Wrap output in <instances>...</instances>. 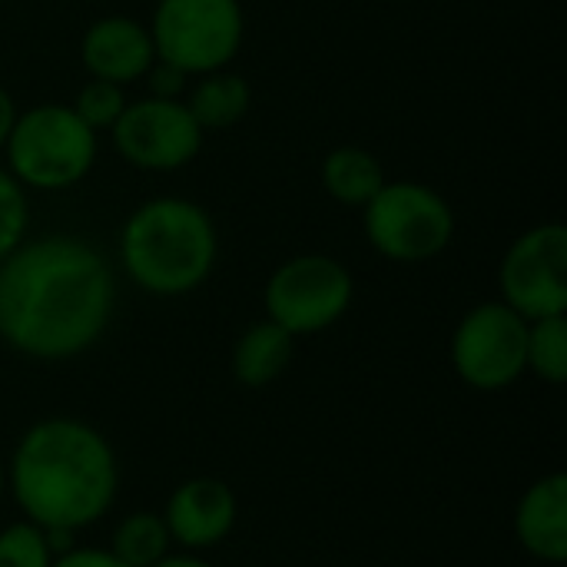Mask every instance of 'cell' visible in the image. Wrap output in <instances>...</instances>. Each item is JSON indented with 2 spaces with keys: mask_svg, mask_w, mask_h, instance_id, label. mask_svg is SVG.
I'll return each mask as SVG.
<instances>
[{
  "mask_svg": "<svg viewBox=\"0 0 567 567\" xmlns=\"http://www.w3.org/2000/svg\"><path fill=\"white\" fill-rule=\"evenodd\" d=\"M219 233L206 206L183 196L140 203L120 229V266L126 279L159 299L196 292L216 269Z\"/></svg>",
  "mask_w": 567,
  "mask_h": 567,
  "instance_id": "3957f363",
  "label": "cell"
},
{
  "mask_svg": "<svg viewBox=\"0 0 567 567\" xmlns=\"http://www.w3.org/2000/svg\"><path fill=\"white\" fill-rule=\"evenodd\" d=\"M362 233L369 246L392 262H429L455 239V213L449 199L415 179H385L362 206Z\"/></svg>",
  "mask_w": 567,
  "mask_h": 567,
  "instance_id": "5b68a950",
  "label": "cell"
},
{
  "mask_svg": "<svg viewBox=\"0 0 567 567\" xmlns=\"http://www.w3.org/2000/svg\"><path fill=\"white\" fill-rule=\"evenodd\" d=\"M110 551L126 567H153L173 551V538L159 512H133L116 522Z\"/></svg>",
  "mask_w": 567,
  "mask_h": 567,
  "instance_id": "e0dca14e",
  "label": "cell"
},
{
  "mask_svg": "<svg viewBox=\"0 0 567 567\" xmlns=\"http://www.w3.org/2000/svg\"><path fill=\"white\" fill-rule=\"evenodd\" d=\"M50 567H126L120 558H113L110 548H80L73 545L70 551L56 555Z\"/></svg>",
  "mask_w": 567,
  "mask_h": 567,
  "instance_id": "603a6c76",
  "label": "cell"
},
{
  "mask_svg": "<svg viewBox=\"0 0 567 567\" xmlns=\"http://www.w3.org/2000/svg\"><path fill=\"white\" fill-rule=\"evenodd\" d=\"M7 492L27 522L76 535L106 518L116 502V452L83 419H40L20 435L10 455Z\"/></svg>",
  "mask_w": 567,
  "mask_h": 567,
  "instance_id": "7a4b0ae2",
  "label": "cell"
},
{
  "mask_svg": "<svg viewBox=\"0 0 567 567\" xmlns=\"http://www.w3.org/2000/svg\"><path fill=\"white\" fill-rule=\"evenodd\" d=\"M17 100L10 96V90L0 83V153H3V143H7V136H10V126H13V120H17Z\"/></svg>",
  "mask_w": 567,
  "mask_h": 567,
  "instance_id": "cb8c5ba5",
  "label": "cell"
},
{
  "mask_svg": "<svg viewBox=\"0 0 567 567\" xmlns=\"http://www.w3.org/2000/svg\"><path fill=\"white\" fill-rule=\"evenodd\" d=\"M53 551L47 535L33 522H13L0 532V567H50Z\"/></svg>",
  "mask_w": 567,
  "mask_h": 567,
  "instance_id": "ffe728a7",
  "label": "cell"
},
{
  "mask_svg": "<svg viewBox=\"0 0 567 567\" xmlns=\"http://www.w3.org/2000/svg\"><path fill=\"white\" fill-rule=\"evenodd\" d=\"M96 150V130H90L70 103H37L17 113L3 143V166L23 189L60 193L93 169Z\"/></svg>",
  "mask_w": 567,
  "mask_h": 567,
  "instance_id": "277c9868",
  "label": "cell"
},
{
  "mask_svg": "<svg viewBox=\"0 0 567 567\" xmlns=\"http://www.w3.org/2000/svg\"><path fill=\"white\" fill-rule=\"evenodd\" d=\"M498 292L528 322L567 316V229L561 223H538L505 249Z\"/></svg>",
  "mask_w": 567,
  "mask_h": 567,
  "instance_id": "9c48e42d",
  "label": "cell"
},
{
  "mask_svg": "<svg viewBox=\"0 0 567 567\" xmlns=\"http://www.w3.org/2000/svg\"><path fill=\"white\" fill-rule=\"evenodd\" d=\"M319 179L336 203L362 209L382 189L385 169L379 156L365 146H336L332 153H326L319 166Z\"/></svg>",
  "mask_w": 567,
  "mask_h": 567,
  "instance_id": "2e32d148",
  "label": "cell"
},
{
  "mask_svg": "<svg viewBox=\"0 0 567 567\" xmlns=\"http://www.w3.org/2000/svg\"><path fill=\"white\" fill-rule=\"evenodd\" d=\"M30 226V199L27 189L0 166V262L27 239Z\"/></svg>",
  "mask_w": 567,
  "mask_h": 567,
  "instance_id": "44dd1931",
  "label": "cell"
},
{
  "mask_svg": "<svg viewBox=\"0 0 567 567\" xmlns=\"http://www.w3.org/2000/svg\"><path fill=\"white\" fill-rule=\"evenodd\" d=\"M110 133L116 153L143 173H173L189 166L206 140L186 103L163 96H143L126 103Z\"/></svg>",
  "mask_w": 567,
  "mask_h": 567,
  "instance_id": "30bf717a",
  "label": "cell"
},
{
  "mask_svg": "<svg viewBox=\"0 0 567 567\" xmlns=\"http://www.w3.org/2000/svg\"><path fill=\"white\" fill-rule=\"evenodd\" d=\"M355 299V279L346 262L326 252H302L276 266L262 289L266 319L289 336H319L332 329Z\"/></svg>",
  "mask_w": 567,
  "mask_h": 567,
  "instance_id": "52a82bcc",
  "label": "cell"
},
{
  "mask_svg": "<svg viewBox=\"0 0 567 567\" xmlns=\"http://www.w3.org/2000/svg\"><path fill=\"white\" fill-rule=\"evenodd\" d=\"M525 372L548 385L567 382V316H548L528 322Z\"/></svg>",
  "mask_w": 567,
  "mask_h": 567,
  "instance_id": "ac0fdd59",
  "label": "cell"
},
{
  "mask_svg": "<svg viewBox=\"0 0 567 567\" xmlns=\"http://www.w3.org/2000/svg\"><path fill=\"white\" fill-rule=\"evenodd\" d=\"M153 567H216L213 561H206L196 551H169L166 558H159Z\"/></svg>",
  "mask_w": 567,
  "mask_h": 567,
  "instance_id": "d4e9b609",
  "label": "cell"
},
{
  "mask_svg": "<svg viewBox=\"0 0 567 567\" xmlns=\"http://www.w3.org/2000/svg\"><path fill=\"white\" fill-rule=\"evenodd\" d=\"M193 80L196 83L186 86L183 103H186V110L193 113V120L199 123L203 133L229 130V126H236L249 113V106H252L249 80L233 73L229 66L203 73V76H193Z\"/></svg>",
  "mask_w": 567,
  "mask_h": 567,
  "instance_id": "9a60e30c",
  "label": "cell"
},
{
  "mask_svg": "<svg viewBox=\"0 0 567 567\" xmlns=\"http://www.w3.org/2000/svg\"><path fill=\"white\" fill-rule=\"evenodd\" d=\"M518 545L545 565L567 561V475L551 472L525 488L515 508Z\"/></svg>",
  "mask_w": 567,
  "mask_h": 567,
  "instance_id": "4fadbf2b",
  "label": "cell"
},
{
  "mask_svg": "<svg viewBox=\"0 0 567 567\" xmlns=\"http://www.w3.org/2000/svg\"><path fill=\"white\" fill-rule=\"evenodd\" d=\"M292 352L296 336H289L282 326L269 319L252 322L233 346V379L246 389H266L289 369Z\"/></svg>",
  "mask_w": 567,
  "mask_h": 567,
  "instance_id": "5bb4252c",
  "label": "cell"
},
{
  "mask_svg": "<svg viewBox=\"0 0 567 567\" xmlns=\"http://www.w3.org/2000/svg\"><path fill=\"white\" fill-rule=\"evenodd\" d=\"M156 60L189 76L223 70L246 40V10L239 0H156L150 17Z\"/></svg>",
  "mask_w": 567,
  "mask_h": 567,
  "instance_id": "8992f818",
  "label": "cell"
},
{
  "mask_svg": "<svg viewBox=\"0 0 567 567\" xmlns=\"http://www.w3.org/2000/svg\"><path fill=\"white\" fill-rule=\"evenodd\" d=\"M528 319L502 299L472 306L449 342L455 375L475 392H505L525 375Z\"/></svg>",
  "mask_w": 567,
  "mask_h": 567,
  "instance_id": "ba28073f",
  "label": "cell"
},
{
  "mask_svg": "<svg viewBox=\"0 0 567 567\" xmlns=\"http://www.w3.org/2000/svg\"><path fill=\"white\" fill-rule=\"evenodd\" d=\"M80 60L93 80L136 83L156 60L150 27L126 13H110L93 20L80 37Z\"/></svg>",
  "mask_w": 567,
  "mask_h": 567,
  "instance_id": "7c38bea8",
  "label": "cell"
},
{
  "mask_svg": "<svg viewBox=\"0 0 567 567\" xmlns=\"http://www.w3.org/2000/svg\"><path fill=\"white\" fill-rule=\"evenodd\" d=\"M116 309L110 259L70 233L23 239L0 262V339L37 362L93 349Z\"/></svg>",
  "mask_w": 567,
  "mask_h": 567,
  "instance_id": "6da1fadb",
  "label": "cell"
},
{
  "mask_svg": "<svg viewBox=\"0 0 567 567\" xmlns=\"http://www.w3.org/2000/svg\"><path fill=\"white\" fill-rule=\"evenodd\" d=\"M126 93H123V86L120 83H110V80H86L80 90H76V96H73V113L90 126V130H110L116 120H120V113L126 110Z\"/></svg>",
  "mask_w": 567,
  "mask_h": 567,
  "instance_id": "d6986e66",
  "label": "cell"
},
{
  "mask_svg": "<svg viewBox=\"0 0 567 567\" xmlns=\"http://www.w3.org/2000/svg\"><path fill=\"white\" fill-rule=\"evenodd\" d=\"M3 495H7V462L0 458V502H3Z\"/></svg>",
  "mask_w": 567,
  "mask_h": 567,
  "instance_id": "484cf974",
  "label": "cell"
},
{
  "mask_svg": "<svg viewBox=\"0 0 567 567\" xmlns=\"http://www.w3.org/2000/svg\"><path fill=\"white\" fill-rule=\"evenodd\" d=\"M159 515L166 522L173 548L203 555L233 535L236 518H239V502H236V492L223 478L199 475V478L176 485Z\"/></svg>",
  "mask_w": 567,
  "mask_h": 567,
  "instance_id": "8fae6325",
  "label": "cell"
},
{
  "mask_svg": "<svg viewBox=\"0 0 567 567\" xmlns=\"http://www.w3.org/2000/svg\"><path fill=\"white\" fill-rule=\"evenodd\" d=\"M150 83V96H163V100H183L186 86H189V73H183L179 66L166 63V60H153V66L143 76Z\"/></svg>",
  "mask_w": 567,
  "mask_h": 567,
  "instance_id": "7402d4cb",
  "label": "cell"
}]
</instances>
